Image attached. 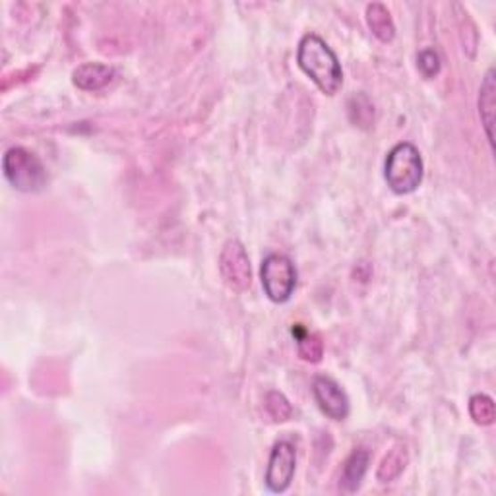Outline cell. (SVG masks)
I'll list each match as a JSON object with an SVG mask.
<instances>
[{"label": "cell", "mask_w": 496, "mask_h": 496, "mask_svg": "<svg viewBox=\"0 0 496 496\" xmlns=\"http://www.w3.org/2000/svg\"><path fill=\"white\" fill-rule=\"evenodd\" d=\"M115 69L103 62H84L72 72V82L82 92H99L115 80Z\"/></svg>", "instance_id": "8"}, {"label": "cell", "mask_w": 496, "mask_h": 496, "mask_svg": "<svg viewBox=\"0 0 496 496\" xmlns=\"http://www.w3.org/2000/svg\"><path fill=\"white\" fill-rule=\"evenodd\" d=\"M262 287L272 302H287L297 287V268L291 258L279 252L268 254L260 266Z\"/></svg>", "instance_id": "4"}, {"label": "cell", "mask_w": 496, "mask_h": 496, "mask_svg": "<svg viewBox=\"0 0 496 496\" xmlns=\"http://www.w3.org/2000/svg\"><path fill=\"white\" fill-rule=\"evenodd\" d=\"M384 178L393 194H411L423 183V157L411 142H400L386 155Z\"/></svg>", "instance_id": "2"}, {"label": "cell", "mask_w": 496, "mask_h": 496, "mask_svg": "<svg viewBox=\"0 0 496 496\" xmlns=\"http://www.w3.org/2000/svg\"><path fill=\"white\" fill-rule=\"evenodd\" d=\"M297 64L322 94L335 95L343 86L342 62L332 47L317 33H307L299 41Z\"/></svg>", "instance_id": "1"}, {"label": "cell", "mask_w": 496, "mask_h": 496, "mask_svg": "<svg viewBox=\"0 0 496 496\" xmlns=\"http://www.w3.org/2000/svg\"><path fill=\"white\" fill-rule=\"evenodd\" d=\"M219 272L229 289L243 293L252 284V268L246 248L241 241L229 239L219 254Z\"/></svg>", "instance_id": "5"}, {"label": "cell", "mask_w": 496, "mask_h": 496, "mask_svg": "<svg viewBox=\"0 0 496 496\" xmlns=\"http://www.w3.org/2000/svg\"><path fill=\"white\" fill-rule=\"evenodd\" d=\"M368 461L370 456L365 448H357L345 459L343 469H342V477H340V489L347 494H353L359 491L360 483L365 479V473L368 469Z\"/></svg>", "instance_id": "10"}, {"label": "cell", "mask_w": 496, "mask_h": 496, "mask_svg": "<svg viewBox=\"0 0 496 496\" xmlns=\"http://www.w3.org/2000/svg\"><path fill=\"white\" fill-rule=\"evenodd\" d=\"M417 66H419V70L425 78H434L441 72V56L433 49H425L417 56Z\"/></svg>", "instance_id": "16"}, {"label": "cell", "mask_w": 496, "mask_h": 496, "mask_svg": "<svg viewBox=\"0 0 496 496\" xmlns=\"http://www.w3.org/2000/svg\"><path fill=\"white\" fill-rule=\"evenodd\" d=\"M295 469H297V450L289 441H279L274 444L272 454H269L268 459V467H266V487L269 492L281 494L285 492L293 477H295Z\"/></svg>", "instance_id": "6"}, {"label": "cell", "mask_w": 496, "mask_h": 496, "mask_svg": "<svg viewBox=\"0 0 496 496\" xmlns=\"http://www.w3.org/2000/svg\"><path fill=\"white\" fill-rule=\"evenodd\" d=\"M469 415H471V419L481 426L492 425L496 419L494 400L491 396H487V393H475V396H471Z\"/></svg>", "instance_id": "14"}, {"label": "cell", "mask_w": 496, "mask_h": 496, "mask_svg": "<svg viewBox=\"0 0 496 496\" xmlns=\"http://www.w3.org/2000/svg\"><path fill=\"white\" fill-rule=\"evenodd\" d=\"M408 464H409L408 444H403V442L393 444L388 450V454L382 458V461H380V466L376 469V479L380 483L396 481L405 471V467H408Z\"/></svg>", "instance_id": "11"}, {"label": "cell", "mask_w": 496, "mask_h": 496, "mask_svg": "<svg viewBox=\"0 0 496 496\" xmlns=\"http://www.w3.org/2000/svg\"><path fill=\"white\" fill-rule=\"evenodd\" d=\"M264 405H266L268 415L272 417L276 423H285V421H289L291 417H293V405H291V401L284 396V393L277 392V390H272V392L266 393Z\"/></svg>", "instance_id": "15"}, {"label": "cell", "mask_w": 496, "mask_h": 496, "mask_svg": "<svg viewBox=\"0 0 496 496\" xmlns=\"http://www.w3.org/2000/svg\"><path fill=\"white\" fill-rule=\"evenodd\" d=\"M293 335H295L297 340L299 357L302 360H307V363H320L324 357V343L320 340V335L302 328L301 324H297L295 328H293Z\"/></svg>", "instance_id": "13"}, {"label": "cell", "mask_w": 496, "mask_h": 496, "mask_svg": "<svg viewBox=\"0 0 496 496\" xmlns=\"http://www.w3.org/2000/svg\"><path fill=\"white\" fill-rule=\"evenodd\" d=\"M312 396L317 400L320 411L332 421H345L351 405L345 390L330 376H317L312 382Z\"/></svg>", "instance_id": "7"}, {"label": "cell", "mask_w": 496, "mask_h": 496, "mask_svg": "<svg viewBox=\"0 0 496 496\" xmlns=\"http://www.w3.org/2000/svg\"><path fill=\"white\" fill-rule=\"evenodd\" d=\"M3 173L10 186L26 194L41 193L49 180L43 161L33 152L21 148V145L6 150L3 157Z\"/></svg>", "instance_id": "3"}, {"label": "cell", "mask_w": 496, "mask_h": 496, "mask_svg": "<svg viewBox=\"0 0 496 496\" xmlns=\"http://www.w3.org/2000/svg\"><path fill=\"white\" fill-rule=\"evenodd\" d=\"M367 24L368 29L372 31V36L380 39L382 43H390L396 37V26H393V20L390 10L382 3H372L367 6Z\"/></svg>", "instance_id": "12"}, {"label": "cell", "mask_w": 496, "mask_h": 496, "mask_svg": "<svg viewBox=\"0 0 496 496\" xmlns=\"http://www.w3.org/2000/svg\"><path fill=\"white\" fill-rule=\"evenodd\" d=\"M494 111H496V80H494V69H491L487 74H484L479 89V117L491 148H494V132H492Z\"/></svg>", "instance_id": "9"}]
</instances>
